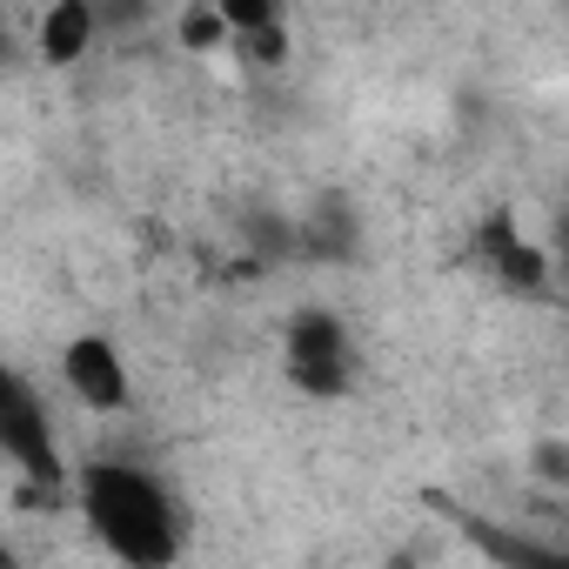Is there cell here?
Wrapping results in <instances>:
<instances>
[{"label": "cell", "mask_w": 569, "mask_h": 569, "mask_svg": "<svg viewBox=\"0 0 569 569\" xmlns=\"http://www.w3.org/2000/svg\"><path fill=\"white\" fill-rule=\"evenodd\" d=\"M74 509L88 536L121 562V569H174L181 562V509L168 482L128 456L74 469Z\"/></svg>", "instance_id": "1"}, {"label": "cell", "mask_w": 569, "mask_h": 569, "mask_svg": "<svg viewBox=\"0 0 569 569\" xmlns=\"http://www.w3.org/2000/svg\"><path fill=\"white\" fill-rule=\"evenodd\" d=\"M0 456H8L14 476H21L28 489H41V496L74 489L68 456H61V442H54V416H48V402L34 396L28 376H0Z\"/></svg>", "instance_id": "2"}, {"label": "cell", "mask_w": 569, "mask_h": 569, "mask_svg": "<svg viewBox=\"0 0 569 569\" xmlns=\"http://www.w3.org/2000/svg\"><path fill=\"white\" fill-rule=\"evenodd\" d=\"M281 362H289V382L309 389V396H342L349 389V329L322 309L296 316L289 322V349H281Z\"/></svg>", "instance_id": "3"}, {"label": "cell", "mask_w": 569, "mask_h": 569, "mask_svg": "<svg viewBox=\"0 0 569 569\" xmlns=\"http://www.w3.org/2000/svg\"><path fill=\"white\" fill-rule=\"evenodd\" d=\"M61 389L88 409V416H121L134 402V376H128V356L108 342V336H74L61 349Z\"/></svg>", "instance_id": "4"}, {"label": "cell", "mask_w": 569, "mask_h": 569, "mask_svg": "<svg viewBox=\"0 0 569 569\" xmlns=\"http://www.w3.org/2000/svg\"><path fill=\"white\" fill-rule=\"evenodd\" d=\"M476 254H482V268H489L496 281H509V289H522V296L549 289V268H556V261L516 228V214H489L482 234H476Z\"/></svg>", "instance_id": "5"}, {"label": "cell", "mask_w": 569, "mask_h": 569, "mask_svg": "<svg viewBox=\"0 0 569 569\" xmlns=\"http://www.w3.org/2000/svg\"><path fill=\"white\" fill-rule=\"evenodd\" d=\"M94 28H101L94 8H81V0H54V14H41V54L48 61H81L94 48Z\"/></svg>", "instance_id": "6"}, {"label": "cell", "mask_w": 569, "mask_h": 569, "mask_svg": "<svg viewBox=\"0 0 569 569\" xmlns=\"http://www.w3.org/2000/svg\"><path fill=\"white\" fill-rule=\"evenodd\" d=\"M476 549L496 556L502 569H569L562 549H549V542H536V536H516V529H476Z\"/></svg>", "instance_id": "7"}, {"label": "cell", "mask_w": 569, "mask_h": 569, "mask_svg": "<svg viewBox=\"0 0 569 569\" xmlns=\"http://www.w3.org/2000/svg\"><path fill=\"white\" fill-rule=\"evenodd\" d=\"M174 28H181V48H188V54H214V48H234V34H228L221 8H188Z\"/></svg>", "instance_id": "8"}, {"label": "cell", "mask_w": 569, "mask_h": 569, "mask_svg": "<svg viewBox=\"0 0 569 569\" xmlns=\"http://www.w3.org/2000/svg\"><path fill=\"white\" fill-rule=\"evenodd\" d=\"M529 462H536V476H542L549 489H569V442H556V436H549V442H536V456H529Z\"/></svg>", "instance_id": "9"}, {"label": "cell", "mask_w": 569, "mask_h": 569, "mask_svg": "<svg viewBox=\"0 0 569 569\" xmlns=\"http://www.w3.org/2000/svg\"><path fill=\"white\" fill-rule=\"evenodd\" d=\"M556 268H562V281H569V241H562V254H556Z\"/></svg>", "instance_id": "10"}]
</instances>
